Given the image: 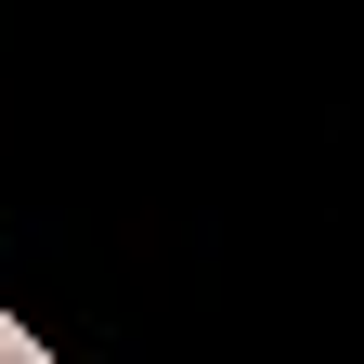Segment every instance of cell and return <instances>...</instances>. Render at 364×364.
Wrapping results in <instances>:
<instances>
[{"label": "cell", "mask_w": 364, "mask_h": 364, "mask_svg": "<svg viewBox=\"0 0 364 364\" xmlns=\"http://www.w3.org/2000/svg\"><path fill=\"white\" fill-rule=\"evenodd\" d=\"M0 364H26V351H0Z\"/></svg>", "instance_id": "cell-1"}]
</instances>
